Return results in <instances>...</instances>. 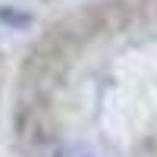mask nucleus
Segmentation results:
<instances>
[{"instance_id": "f257e3e1", "label": "nucleus", "mask_w": 157, "mask_h": 157, "mask_svg": "<svg viewBox=\"0 0 157 157\" xmlns=\"http://www.w3.org/2000/svg\"><path fill=\"white\" fill-rule=\"evenodd\" d=\"M63 157H85V154H75V151H72V154H63Z\"/></svg>"}]
</instances>
